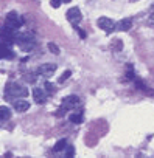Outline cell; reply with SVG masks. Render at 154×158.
<instances>
[{
    "label": "cell",
    "mask_w": 154,
    "mask_h": 158,
    "mask_svg": "<svg viewBox=\"0 0 154 158\" xmlns=\"http://www.w3.org/2000/svg\"><path fill=\"white\" fill-rule=\"evenodd\" d=\"M10 116H11V110L3 106L0 109V118H2V121H7V119H10Z\"/></svg>",
    "instance_id": "obj_14"
},
{
    "label": "cell",
    "mask_w": 154,
    "mask_h": 158,
    "mask_svg": "<svg viewBox=\"0 0 154 158\" xmlns=\"http://www.w3.org/2000/svg\"><path fill=\"white\" fill-rule=\"evenodd\" d=\"M73 152H75V150H73V147H72V146H68V147H67V156H73Z\"/></svg>",
    "instance_id": "obj_24"
},
{
    "label": "cell",
    "mask_w": 154,
    "mask_h": 158,
    "mask_svg": "<svg viewBox=\"0 0 154 158\" xmlns=\"http://www.w3.org/2000/svg\"><path fill=\"white\" fill-rule=\"evenodd\" d=\"M148 23H149L151 27H154V11L149 14V17H148Z\"/></svg>",
    "instance_id": "obj_22"
},
{
    "label": "cell",
    "mask_w": 154,
    "mask_h": 158,
    "mask_svg": "<svg viewBox=\"0 0 154 158\" xmlns=\"http://www.w3.org/2000/svg\"><path fill=\"white\" fill-rule=\"evenodd\" d=\"M0 53H2V59H14V51L10 48V44H7V42L2 44Z\"/></svg>",
    "instance_id": "obj_11"
},
{
    "label": "cell",
    "mask_w": 154,
    "mask_h": 158,
    "mask_svg": "<svg viewBox=\"0 0 154 158\" xmlns=\"http://www.w3.org/2000/svg\"><path fill=\"white\" fill-rule=\"evenodd\" d=\"M98 27L103 31H106V33H114V30L117 28L115 22L112 19H109V17H100L98 19Z\"/></svg>",
    "instance_id": "obj_6"
},
{
    "label": "cell",
    "mask_w": 154,
    "mask_h": 158,
    "mask_svg": "<svg viewBox=\"0 0 154 158\" xmlns=\"http://www.w3.org/2000/svg\"><path fill=\"white\" fill-rule=\"evenodd\" d=\"M80 98L76 96V95H70V96H67L64 101H62V104H61V110L58 112V115H62V113H65V112H68V110H72V109H76L80 106Z\"/></svg>",
    "instance_id": "obj_3"
},
{
    "label": "cell",
    "mask_w": 154,
    "mask_h": 158,
    "mask_svg": "<svg viewBox=\"0 0 154 158\" xmlns=\"http://www.w3.org/2000/svg\"><path fill=\"white\" fill-rule=\"evenodd\" d=\"M131 27H132V20H131L129 17L120 20V23L117 25V28H118L120 31H128V30H131Z\"/></svg>",
    "instance_id": "obj_12"
},
{
    "label": "cell",
    "mask_w": 154,
    "mask_h": 158,
    "mask_svg": "<svg viewBox=\"0 0 154 158\" xmlns=\"http://www.w3.org/2000/svg\"><path fill=\"white\" fill-rule=\"evenodd\" d=\"M67 20L73 25V27H76V25H78L80 22H81V19H83V14H81V11L78 10V8H70L68 11H67Z\"/></svg>",
    "instance_id": "obj_5"
},
{
    "label": "cell",
    "mask_w": 154,
    "mask_h": 158,
    "mask_svg": "<svg viewBox=\"0 0 154 158\" xmlns=\"http://www.w3.org/2000/svg\"><path fill=\"white\" fill-rule=\"evenodd\" d=\"M61 3H62V0H51V6L53 8H59Z\"/></svg>",
    "instance_id": "obj_21"
},
{
    "label": "cell",
    "mask_w": 154,
    "mask_h": 158,
    "mask_svg": "<svg viewBox=\"0 0 154 158\" xmlns=\"http://www.w3.org/2000/svg\"><path fill=\"white\" fill-rule=\"evenodd\" d=\"M33 99H34L36 104H45V101H47V93H45L42 89L34 87V89H33Z\"/></svg>",
    "instance_id": "obj_8"
},
{
    "label": "cell",
    "mask_w": 154,
    "mask_h": 158,
    "mask_svg": "<svg viewBox=\"0 0 154 158\" xmlns=\"http://www.w3.org/2000/svg\"><path fill=\"white\" fill-rule=\"evenodd\" d=\"M47 47H48V50H50V51H51L53 54H59V48H58V45H56V44L50 42V44H48Z\"/></svg>",
    "instance_id": "obj_18"
},
{
    "label": "cell",
    "mask_w": 154,
    "mask_h": 158,
    "mask_svg": "<svg viewBox=\"0 0 154 158\" xmlns=\"http://www.w3.org/2000/svg\"><path fill=\"white\" fill-rule=\"evenodd\" d=\"M13 102H14V109H16V112H19V113L27 112V110L30 109V102H28L27 99H16V101H13Z\"/></svg>",
    "instance_id": "obj_10"
},
{
    "label": "cell",
    "mask_w": 154,
    "mask_h": 158,
    "mask_svg": "<svg viewBox=\"0 0 154 158\" xmlns=\"http://www.w3.org/2000/svg\"><path fill=\"white\" fill-rule=\"evenodd\" d=\"M14 37H16V33H14V30L5 25V27H3V30H2V39H3V42H7V44H11V42H14Z\"/></svg>",
    "instance_id": "obj_9"
},
{
    "label": "cell",
    "mask_w": 154,
    "mask_h": 158,
    "mask_svg": "<svg viewBox=\"0 0 154 158\" xmlns=\"http://www.w3.org/2000/svg\"><path fill=\"white\" fill-rule=\"evenodd\" d=\"M22 17L16 13V11H11V13H8L7 14V17H5V25L7 27H10V28H13V30H17L19 27H22Z\"/></svg>",
    "instance_id": "obj_4"
},
{
    "label": "cell",
    "mask_w": 154,
    "mask_h": 158,
    "mask_svg": "<svg viewBox=\"0 0 154 158\" xmlns=\"http://www.w3.org/2000/svg\"><path fill=\"white\" fill-rule=\"evenodd\" d=\"M126 76H128L129 79H135V76H134V70H132V65H128V67H126Z\"/></svg>",
    "instance_id": "obj_20"
},
{
    "label": "cell",
    "mask_w": 154,
    "mask_h": 158,
    "mask_svg": "<svg viewBox=\"0 0 154 158\" xmlns=\"http://www.w3.org/2000/svg\"><path fill=\"white\" fill-rule=\"evenodd\" d=\"M111 48L115 50V51H120V50L123 48V42H121L120 39H114V40L111 42Z\"/></svg>",
    "instance_id": "obj_16"
},
{
    "label": "cell",
    "mask_w": 154,
    "mask_h": 158,
    "mask_svg": "<svg viewBox=\"0 0 154 158\" xmlns=\"http://www.w3.org/2000/svg\"><path fill=\"white\" fill-rule=\"evenodd\" d=\"M132 2H137V0H132Z\"/></svg>",
    "instance_id": "obj_27"
},
{
    "label": "cell",
    "mask_w": 154,
    "mask_h": 158,
    "mask_svg": "<svg viewBox=\"0 0 154 158\" xmlns=\"http://www.w3.org/2000/svg\"><path fill=\"white\" fill-rule=\"evenodd\" d=\"M65 147H67V139L64 138V139H59V141L55 144L53 150H55V152H61V150H64Z\"/></svg>",
    "instance_id": "obj_15"
},
{
    "label": "cell",
    "mask_w": 154,
    "mask_h": 158,
    "mask_svg": "<svg viewBox=\"0 0 154 158\" xmlns=\"http://www.w3.org/2000/svg\"><path fill=\"white\" fill-rule=\"evenodd\" d=\"M3 95H5L7 101H14L17 98L28 96V87H25L22 84H17V82H8L7 87H5Z\"/></svg>",
    "instance_id": "obj_1"
},
{
    "label": "cell",
    "mask_w": 154,
    "mask_h": 158,
    "mask_svg": "<svg viewBox=\"0 0 154 158\" xmlns=\"http://www.w3.org/2000/svg\"><path fill=\"white\" fill-rule=\"evenodd\" d=\"M151 10H152V11H154V5H152V6H151Z\"/></svg>",
    "instance_id": "obj_26"
},
{
    "label": "cell",
    "mask_w": 154,
    "mask_h": 158,
    "mask_svg": "<svg viewBox=\"0 0 154 158\" xmlns=\"http://www.w3.org/2000/svg\"><path fill=\"white\" fill-rule=\"evenodd\" d=\"M68 119H70V123H73V124H81V123H83V112L72 113V115L68 116Z\"/></svg>",
    "instance_id": "obj_13"
},
{
    "label": "cell",
    "mask_w": 154,
    "mask_h": 158,
    "mask_svg": "<svg viewBox=\"0 0 154 158\" xmlns=\"http://www.w3.org/2000/svg\"><path fill=\"white\" fill-rule=\"evenodd\" d=\"M70 74H72V71H70V70H67L65 73H62V74H61V77H59V84H61V82H64V81H67V79L70 77Z\"/></svg>",
    "instance_id": "obj_19"
},
{
    "label": "cell",
    "mask_w": 154,
    "mask_h": 158,
    "mask_svg": "<svg viewBox=\"0 0 154 158\" xmlns=\"http://www.w3.org/2000/svg\"><path fill=\"white\" fill-rule=\"evenodd\" d=\"M62 2H64V3H68V2H72V0H62Z\"/></svg>",
    "instance_id": "obj_25"
},
{
    "label": "cell",
    "mask_w": 154,
    "mask_h": 158,
    "mask_svg": "<svg viewBox=\"0 0 154 158\" xmlns=\"http://www.w3.org/2000/svg\"><path fill=\"white\" fill-rule=\"evenodd\" d=\"M44 87H45V92H47L48 95H55V93H56V87H55L51 82H48V81H47V82L44 84Z\"/></svg>",
    "instance_id": "obj_17"
},
{
    "label": "cell",
    "mask_w": 154,
    "mask_h": 158,
    "mask_svg": "<svg viewBox=\"0 0 154 158\" xmlns=\"http://www.w3.org/2000/svg\"><path fill=\"white\" fill-rule=\"evenodd\" d=\"M14 42L24 51H31L34 48V37H33L31 33H16Z\"/></svg>",
    "instance_id": "obj_2"
},
{
    "label": "cell",
    "mask_w": 154,
    "mask_h": 158,
    "mask_svg": "<svg viewBox=\"0 0 154 158\" xmlns=\"http://www.w3.org/2000/svg\"><path fill=\"white\" fill-rule=\"evenodd\" d=\"M24 79H27L30 82H34V76H31V74H24Z\"/></svg>",
    "instance_id": "obj_23"
},
{
    "label": "cell",
    "mask_w": 154,
    "mask_h": 158,
    "mask_svg": "<svg viewBox=\"0 0 154 158\" xmlns=\"http://www.w3.org/2000/svg\"><path fill=\"white\" fill-rule=\"evenodd\" d=\"M55 71H56V64H42V65H39V68H37V74H39V76H44V77L53 76Z\"/></svg>",
    "instance_id": "obj_7"
}]
</instances>
